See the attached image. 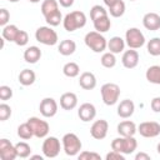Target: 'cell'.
Segmentation results:
<instances>
[{"mask_svg":"<svg viewBox=\"0 0 160 160\" xmlns=\"http://www.w3.org/2000/svg\"><path fill=\"white\" fill-rule=\"evenodd\" d=\"M100 62H101V65H102L104 68L111 69V68H114V66L116 65V58H115V55H114L111 51L104 52L102 56H101V59H100Z\"/></svg>","mask_w":160,"mask_h":160,"instance_id":"obj_34","label":"cell"},{"mask_svg":"<svg viewBox=\"0 0 160 160\" xmlns=\"http://www.w3.org/2000/svg\"><path fill=\"white\" fill-rule=\"evenodd\" d=\"M0 156L2 160H14L18 158L15 145H12L8 139L0 140Z\"/></svg>","mask_w":160,"mask_h":160,"instance_id":"obj_13","label":"cell"},{"mask_svg":"<svg viewBox=\"0 0 160 160\" xmlns=\"http://www.w3.org/2000/svg\"><path fill=\"white\" fill-rule=\"evenodd\" d=\"M39 110L44 118H52L58 112V102L52 98H45L41 100Z\"/></svg>","mask_w":160,"mask_h":160,"instance_id":"obj_11","label":"cell"},{"mask_svg":"<svg viewBox=\"0 0 160 160\" xmlns=\"http://www.w3.org/2000/svg\"><path fill=\"white\" fill-rule=\"evenodd\" d=\"M15 149H16L18 158L25 159V158L30 156V154H31V148H30V145H29L28 142H25V141L18 142V144L15 145Z\"/></svg>","mask_w":160,"mask_h":160,"instance_id":"obj_32","label":"cell"},{"mask_svg":"<svg viewBox=\"0 0 160 160\" xmlns=\"http://www.w3.org/2000/svg\"><path fill=\"white\" fill-rule=\"evenodd\" d=\"M19 29L16 25H6L2 28V38L8 41H15L18 34H19Z\"/></svg>","mask_w":160,"mask_h":160,"instance_id":"obj_27","label":"cell"},{"mask_svg":"<svg viewBox=\"0 0 160 160\" xmlns=\"http://www.w3.org/2000/svg\"><path fill=\"white\" fill-rule=\"evenodd\" d=\"M28 122L30 124L31 129H32V132H34V136L41 139V138H45L48 134H49V130H50V126L49 124L45 121V120H41L39 118H30L28 120Z\"/></svg>","mask_w":160,"mask_h":160,"instance_id":"obj_9","label":"cell"},{"mask_svg":"<svg viewBox=\"0 0 160 160\" xmlns=\"http://www.w3.org/2000/svg\"><path fill=\"white\" fill-rule=\"evenodd\" d=\"M116 1H118V0H104V4H105L108 8H109V6H111L112 4H115Z\"/></svg>","mask_w":160,"mask_h":160,"instance_id":"obj_46","label":"cell"},{"mask_svg":"<svg viewBox=\"0 0 160 160\" xmlns=\"http://www.w3.org/2000/svg\"><path fill=\"white\" fill-rule=\"evenodd\" d=\"M62 146H64V151L66 155L75 156L80 152L82 145L78 135H75L74 132H68L62 136Z\"/></svg>","mask_w":160,"mask_h":160,"instance_id":"obj_5","label":"cell"},{"mask_svg":"<svg viewBox=\"0 0 160 160\" xmlns=\"http://www.w3.org/2000/svg\"><path fill=\"white\" fill-rule=\"evenodd\" d=\"M138 148V141L134 136H120L111 141V149L121 154H132Z\"/></svg>","mask_w":160,"mask_h":160,"instance_id":"obj_1","label":"cell"},{"mask_svg":"<svg viewBox=\"0 0 160 160\" xmlns=\"http://www.w3.org/2000/svg\"><path fill=\"white\" fill-rule=\"evenodd\" d=\"M142 25L150 31H156L160 29V15L156 12H148L142 18Z\"/></svg>","mask_w":160,"mask_h":160,"instance_id":"obj_15","label":"cell"},{"mask_svg":"<svg viewBox=\"0 0 160 160\" xmlns=\"http://www.w3.org/2000/svg\"><path fill=\"white\" fill-rule=\"evenodd\" d=\"M145 76H146V80H148L149 82L160 85V66H159V65H152V66H150V68L146 70Z\"/></svg>","mask_w":160,"mask_h":160,"instance_id":"obj_24","label":"cell"},{"mask_svg":"<svg viewBox=\"0 0 160 160\" xmlns=\"http://www.w3.org/2000/svg\"><path fill=\"white\" fill-rule=\"evenodd\" d=\"M59 10V2L56 0H44L41 4V12L45 16L50 15L51 12Z\"/></svg>","mask_w":160,"mask_h":160,"instance_id":"obj_28","label":"cell"},{"mask_svg":"<svg viewBox=\"0 0 160 160\" xmlns=\"http://www.w3.org/2000/svg\"><path fill=\"white\" fill-rule=\"evenodd\" d=\"M108 130H109V124L106 120L104 119H100V120H96L91 128H90V134L94 139L96 140H102L105 139V136L108 135Z\"/></svg>","mask_w":160,"mask_h":160,"instance_id":"obj_12","label":"cell"},{"mask_svg":"<svg viewBox=\"0 0 160 160\" xmlns=\"http://www.w3.org/2000/svg\"><path fill=\"white\" fill-rule=\"evenodd\" d=\"M29 1H30V2H34V4H35V2H39L40 0H29Z\"/></svg>","mask_w":160,"mask_h":160,"instance_id":"obj_48","label":"cell"},{"mask_svg":"<svg viewBox=\"0 0 160 160\" xmlns=\"http://www.w3.org/2000/svg\"><path fill=\"white\" fill-rule=\"evenodd\" d=\"M62 72H64V75L68 76V78H76V76L79 75V72H80V68H79V65H78L76 62L70 61V62H66V64L64 65Z\"/></svg>","mask_w":160,"mask_h":160,"instance_id":"obj_30","label":"cell"},{"mask_svg":"<svg viewBox=\"0 0 160 160\" xmlns=\"http://www.w3.org/2000/svg\"><path fill=\"white\" fill-rule=\"evenodd\" d=\"M85 24H86V16H85V14L82 11H72V12H69V14H66V16L62 20L64 29L66 31H69V32L84 28Z\"/></svg>","mask_w":160,"mask_h":160,"instance_id":"obj_2","label":"cell"},{"mask_svg":"<svg viewBox=\"0 0 160 160\" xmlns=\"http://www.w3.org/2000/svg\"><path fill=\"white\" fill-rule=\"evenodd\" d=\"M106 160H125V158H124V154L112 150L106 155Z\"/></svg>","mask_w":160,"mask_h":160,"instance_id":"obj_42","label":"cell"},{"mask_svg":"<svg viewBox=\"0 0 160 160\" xmlns=\"http://www.w3.org/2000/svg\"><path fill=\"white\" fill-rule=\"evenodd\" d=\"M60 152V141L55 136H49L42 142V154L44 156L52 159L56 158Z\"/></svg>","mask_w":160,"mask_h":160,"instance_id":"obj_8","label":"cell"},{"mask_svg":"<svg viewBox=\"0 0 160 160\" xmlns=\"http://www.w3.org/2000/svg\"><path fill=\"white\" fill-rule=\"evenodd\" d=\"M85 45L92 50L94 52H102L108 48V41L106 39L101 35V32L98 31H90L85 35Z\"/></svg>","mask_w":160,"mask_h":160,"instance_id":"obj_3","label":"cell"},{"mask_svg":"<svg viewBox=\"0 0 160 160\" xmlns=\"http://www.w3.org/2000/svg\"><path fill=\"white\" fill-rule=\"evenodd\" d=\"M158 152H159V154H160V142H159V144H158Z\"/></svg>","mask_w":160,"mask_h":160,"instance_id":"obj_49","label":"cell"},{"mask_svg":"<svg viewBox=\"0 0 160 160\" xmlns=\"http://www.w3.org/2000/svg\"><path fill=\"white\" fill-rule=\"evenodd\" d=\"M10 116H11V108L5 102L0 104V121H5Z\"/></svg>","mask_w":160,"mask_h":160,"instance_id":"obj_37","label":"cell"},{"mask_svg":"<svg viewBox=\"0 0 160 160\" xmlns=\"http://www.w3.org/2000/svg\"><path fill=\"white\" fill-rule=\"evenodd\" d=\"M138 131L144 138H156L160 134V124L156 121H144L139 125Z\"/></svg>","mask_w":160,"mask_h":160,"instance_id":"obj_10","label":"cell"},{"mask_svg":"<svg viewBox=\"0 0 160 160\" xmlns=\"http://www.w3.org/2000/svg\"><path fill=\"white\" fill-rule=\"evenodd\" d=\"M148 52L152 56H159L160 55V38H152L149 40L146 45Z\"/></svg>","mask_w":160,"mask_h":160,"instance_id":"obj_33","label":"cell"},{"mask_svg":"<svg viewBox=\"0 0 160 160\" xmlns=\"http://www.w3.org/2000/svg\"><path fill=\"white\" fill-rule=\"evenodd\" d=\"M58 50H59V52H60L61 55L69 56V55H71V54L75 52V50H76V44H75L74 40L65 39V40H62V41L59 44Z\"/></svg>","mask_w":160,"mask_h":160,"instance_id":"obj_22","label":"cell"},{"mask_svg":"<svg viewBox=\"0 0 160 160\" xmlns=\"http://www.w3.org/2000/svg\"><path fill=\"white\" fill-rule=\"evenodd\" d=\"M79 160H101L100 155L92 151H82L79 154Z\"/></svg>","mask_w":160,"mask_h":160,"instance_id":"obj_39","label":"cell"},{"mask_svg":"<svg viewBox=\"0 0 160 160\" xmlns=\"http://www.w3.org/2000/svg\"><path fill=\"white\" fill-rule=\"evenodd\" d=\"M35 38L39 42L44 44V45H55L58 42V34L55 30H52L49 26H40L36 31H35Z\"/></svg>","mask_w":160,"mask_h":160,"instance_id":"obj_6","label":"cell"},{"mask_svg":"<svg viewBox=\"0 0 160 160\" xmlns=\"http://www.w3.org/2000/svg\"><path fill=\"white\" fill-rule=\"evenodd\" d=\"M134 110H135L134 102L129 99H125V100L120 101V104L118 106V115L122 119H128L134 114Z\"/></svg>","mask_w":160,"mask_h":160,"instance_id":"obj_17","label":"cell"},{"mask_svg":"<svg viewBox=\"0 0 160 160\" xmlns=\"http://www.w3.org/2000/svg\"><path fill=\"white\" fill-rule=\"evenodd\" d=\"M150 106H151L152 111H155V112H160V96L154 98V99L151 100V102H150Z\"/></svg>","mask_w":160,"mask_h":160,"instance_id":"obj_43","label":"cell"},{"mask_svg":"<svg viewBox=\"0 0 160 160\" xmlns=\"http://www.w3.org/2000/svg\"><path fill=\"white\" fill-rule=\"evenodd\" d=\"M59 4L62 8H70V6H72L74 0H59Z\"/></svg>","mask_w":160,"mask_h":160,"instance_id":"obj_45","label":"cell"},{"mask_svg":"<svg viewBox=\"0 0 160 160\" xmlns=\"http://www.w3.org/2000/svg\"><path fill=\"white\" fill-rule=\"evenodd\" d=\"M9 1H10V2H18L19 0H9Z\"/></svg>","mask_w":160,"mask_h":160,"instance_id":"obj_50","label":"cell"},{"mask_svg":"<svg viewBox=\"0 0 160 160\" xmlns=\"http://www.w3.org/2000/svg\"><path fill=\"white\" fill-rule=\"evenodd\" d=\"M92 22H94L95 31H98V32H106L111 26V21H110L108 15L106 16H101V18L94 20Z\"/></svg>","mask_w":160,"mask_h":160,"instance_id":"obj_26","label":"cell"},{"mask_svg":"<svg viewBox=\"0 0 160 160\" xmlns=\"http://www.w3.org/2000/svg\"><path fill=\"white\" fill-rule=\"evenodd\" d=\"M130 1H135V0H130Z\"/></svg>","mask_w":160,"mask_h":160,"instance_id":"obj_51","label":"cell"},{"mask_svg":"<svg viewBox=\"0 0 160 160\" xmlns=\"http://www.w3.org/2000/svg\"><path fill=\"white\" fill-rule=\"evenodd\" d=\"M45 20H46V22L50 26H58V25H60V22L62 21V16H61L60 10H56V11L51 12L50 15L45 16Z\"/></svg>","mask_w":160,"mask_h":160,"instance_id":"obj_35","label":"cell"},{"mask_svg":"<svg viewBox=\"0 0 160 160\" xmlns=\"http://www.w3.org/2000/svg\"><path fill=\"white\" fill-rule=\"evenodd\" d=\"M78 115H79L81 121L88 122V121L94 120V118L96 116V109H95V106L92 104L84 102V104L80 105V108L78 110Z\"/></svg>","mask_w":160,"mask_h":160,"instance_id":"obj_14","label":"cell"},{"mask_svg":"<svg viewBox=\"0 0 160 160\" xmlns=\"http://www.w3.org/2000/svg\"><path fill=\"white\" fill-rule=\"evenodd\" d=\"M36 80V75L32 70L30 69H24L20 74H19V82L24 86H30L35 82Z\"/></svg>","mask_w":160,"mask_h":160,"instance_id":"obj_23","label":"cell"},{"mask_svg":"<svg viewBox=\"0 0 160 160\" xmlns=\"http://www.w3.org/2000/svg\"><path fill=\"white\" fill-rule=\"evenodd\" d=\"M109 12L114 18L122 16L124 12H125V2L122 0H118L115 4H112L111 6H109Z\"/></svg>","mask_w":160,"mask_h":160,"instance_id":"obj_31","label":"cell"},{"mask_svg":"<svg viewBox=\"0 0 160 160\" xmlns=\"http://www.w3.org/2000/svg\"><path fill=\"white\" fill-rule=\"evenodd\" d=\"M79 85L84 89V90H92L96 86V78L92 72L90 71H85L80 75L79 79Z\"/></svg>","mask_w":160,"mask_h":160,"instance_id":"obj_19","label":"cell"},{"mask_svg":"<svg viewBox=\"0 0 160 160\" xmlns=\"http://www.w3.org/2000/svg\"><path fill=\"white\" fill-rule=\"evenodd\" d=\"M9 19H10L9 11H8L6 9H4V8L0 9V25H1V26H6Z\"/></svg>","mask_w":160,"mask_h":160,"instance_id":"obj_41","label":"cell"},{"mask_svg":"<svg viewBox=\"0 0 160 160\" xmlns=\"http://www.w3.org/2000/svg\"><path fill=\"white\" fill-rule=\"evenodd\" d=\"M108 48H109V50H110L112 54H119V52H121V51L124 50V48H125V41H124L120 36H114V38H111V39L109 40Z\"/></svg>","mask_w":160,"mask_h":160,"instance_id":"obj_25","label":"cell"},{"mask_svg":"<svg viewBox=\"0 0 160 160\" xmlns=\"http://www.w3.org/2000/svg\"><path fill=\"white\" fill-rule=\"evenodd\" d=\"M12 96V90L10 86H6V85H1L0 86V99L6 101L9 100L10 98Z\"/></svg>","mask_w":160,"mask_h":160,"instance_id":"obj_40","label":"cell"},{"mask_svg":"<svg viewBox=\"0 0 160 160\" xmlns=\"http://www.w3.org/2000/svg\"><path fill=\"white\" fill-rule=\"evenodd\" d=\"M121 62H122V65L126 69H134V68H136V65L139 64V54H138V51L135 49L126 50L122 54Z\"/></svg>","mask_w":160,"mask_h":160,"instance_id":"obj_16","label":"cell"},{"mask_svg":"<svg viewBox=\"0 0 160 160\" xmlns=\"http://www.w3.org/2000/svg\"><path fill=\"white\" fill-rule=\"evenodd\" d=\"M136 131L138 129L134 121L125 120L118 125V132L120 134V136H134Z\"/></svg>","mask_w":160,"mask_h":160,"instance_id":"obj_20","label":"cell"},{"mask_svg":"<svg viewBox=\"0 0 160 160\" xmlns=\"http://www.w3.org/2000/svg\"><path fill=\"white\" fill-rule=\"evenodd\" d=\"M101 91V98H102V101L105 105H115L120 98V88L119 85L114 84V82H106L101 86L100 89Z\"/></svg>","mask_w":160,"mask_h":160,"instance_id":"obj_4","label":"cell"},{"mask_svg":"<svg viewBox=\"0 0 160 160\" xmlns=\"http://www.w3.org/2000/svg\"><path fill=\"white\" fill-rule=\"evenodd\" d=\"M78 105V96L74 92H64L60 96V106L64 110H72Z\"/></svg>","mask_w":160,"mask_h":160,"instance_id":"obj_18","label":"cell"},{"mask_svg":"<svg viewBox=\"0 0 160 160\" xmlns=\"http://www.w3.org/2000/svg\"><path fill=\"white\" fill-rule=\"evenodd\" d=\"M125 40L130 49H139L145 44V36L138 28H130L125 32Z\"/></svg>","mask_w":160,"mask_h":160,"instance_id":"obj_7","label":"cell"},{"mask_svg":"<svg viewBox=\"0 0 160 160\" xmlns=\"http://www.w3.org/2000/svg\"><path fill=\"white\" fill-rule=\"evenodd\" d=\"M18 136L20 139H22V140H29V139H31L34 136L32 129H31V126H30V124L28 121L21 124V125H19V128H18Z\"/></svg>","mask_w":160,"mask_h":160,"instance_id":"obj_29","label":"cell"},{"mask_svg":"<svg viewBox=\"0 0 160 160\" xmlns=\"http://www.w3.org/2000/svg\"><path fill=\"white\" fill-rule=\"evenodd\" d=\"M30 159H39V160H42V156H40V155H32V156H30Z\"/></svg>","mask_w":160,"mask_h":160,"instance_id":"obj_47","label":"cell"},{"mask_svg":"<svg viewBox=\"0 0 160 160\" xmlns=\"http://www.w3.org/2000/svg\"><path fill=\"white\" fill-rule=\"evenodd\" d=\"M135 160H150V155L145 152H138L135 155Z\"/></svg>","mask_w":160,"mask_h":160,"instance_id":"obj_44","label":"cell"},{"mask_svg":"<svg viewBox=\"0 0 160 160\" xmlns=\"http://www.w3.org/2000/svg\"><path fill=\"white\" fill-rule=\"evenodd\" d=\"M28 41H29V35H28V32L24 31V30H20L14 42H15L16 45H19V46H24V45L28 44Z\"/></svg>","mask_w":160,"mask_h":160,"instance_id":"obj_38","label":"cell"},{"mask_svg":"<svg viewBox=\"0 0 160 160\" xmlns=\"http://www.w3.org/2000/svg\"><path fill=\"white\" fill-rule=\"evenodd\" d=\"M41 58V50L38 46H30L24 51V60L29 64H35Z\"/></svg>","mask_w":160,"mask_h":160,"instance_id":"obj_21","label":"cell"},{"mask_svg":"<svg viewBox=\"0 0 160 160\" xmlns=\"http://www.w3.org/2000/svg\"><path fill=\"white\" fill-rule=\"evenodd\" d=\"M106 15H108V11L100 5H94L90 9V18H91L92 21L99 19V18H101V16H106Z\"/></svg>","mask_w":160,"mask_h":160,"instance_id":"obj_36","label":"cell"}]
</instances>
